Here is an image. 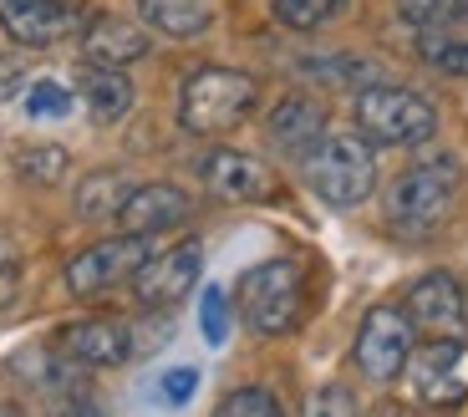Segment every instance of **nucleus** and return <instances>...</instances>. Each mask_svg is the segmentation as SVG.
I'll use <instances>...</instances> for the list:
<instances>
[{"label":"nucleus","mask_w":468,"mask_h":417,"mask_svg":"<svg viewBox=\"0 0 468 417\" xmlns=\"http://www.w3.org/2000/svg\"><path fill=\"white\" fill-rule=\"evenodd\" d=\"M138 11L164 36H199L209 31V16H214L209 0H138Z\"/></svg>","instance_id":"nucleus-19"},{"label":"nucleus","mask_w":468,"mask_h":417,"mask_svg":"<svg viewBox=\"0 0 468 417\" xmlns=\"http://www.w3.org/2000/svg\"><path fill=\"white\" fill-rule=\"evenodd\" d=\"M199 178L224 204H260V198L275 194V174H270L255 153H239V148H214L199 163Z\"/></svg>","instance_id":"nucleus-9"},{"label":"nucleus","mask_w":468,"mask_h":417,"mask_svg":"<svg viewBox=\"0 0 468 417\" xmlns=\"http://www.w3.org/2000/svg\"><path fill=\"white\" fill-rule=\"evenodd\" d=\"M77 417H102V412H97V407H77Z\"/></svg>","instance_id":"nucleus-30"},{"label":"nucleus","mask_w":468,"mask_h":417,"mask_svg":"<svg viewBox=\"0 0 468 417\" xmlns=\"http://www.w3.org/2000/svg\"><path fill=\"white\" fill-rule=\"evenodd\" d=\"M199 270H204V250H199L194 240H184L178 250H168V255H148V265L133 275V285H138V301L148 305V311L178 305L188 290L199 285Z\"/></svg>","instance_id":"nucleus-10"},{"label":"nucleus","mask_w":468,"mask_h":417,"mask_svg":"<svg viewBox=\"0 0 468 417\" xmlns=\"http://www.w3.org/2000/svg\"><path fill=\"white\" fill-rule=\"evenodd\" d=\"M321 133H326V117H321L316 102H305V97H285V102L270 112V138L291 153H305Z\"/></svg>","instance_id":"nucleus-16"},{"label":"nucleus","mask_w":468,"mask_h":417,"mask_svg":"<svg viewBox=\"0 0 468 417\" xmlns=\"http://www.w3.org/2000/svg\"><path fill=\"white\" fill-rule=\"evenodd\" d=\"M199 331H204V341H209V347H224V341H229V301H224L219 285H204Z\"/></svg>","instance_id":"nucleus-24"},{"label":"nucleus","mask_w":468,"mask_h":417,"mask_svg":"<svg viewBox=\"0 0 468 417\" xmlns=\"http://www.w3.org/2000/svg\"><path fill=\"white\" fill-rule=\"evenodd\" d=\"M301 417H356V402H351L346 387H316V392L305 397V412Z\"/></svg>","instance_id":"nucleus-26"},{"label":"nucleus","mask_w":468,"mask_h":417,"mask_svg":"<svg viewBox=\"0 0 468 417\" xmlns=\"http://www.w3.org/2000/svg\"><path fill=\"white\" fill-rule=\"evenodd\" d=\"M408 321L422 337H463V326H468L463 290H458V280L448 270H433V275H422L408 290Z\"/></svg>","instance_id":"nucleus-11"},{"label":"nucleus","mask_w":468,"mask_h":417,"mask_svg":"<svg viewBox=\"0 0 468 417\" xmlns=\"http://www.w3.org/2000/svg\"><path fill=\"white\" fill-rule=\"evenodd\" d=\"M412 357V321L398 311V305H377L367 311L362 331H356V367L372 377V382H392L402 377Z\"/></svg>","instance_id":"nucleus-8"},{"label":"nucleus","mask_w":468,"mask_h":417,"mask_svg":"<svg viewBox=\"0 0 468 417\" xmlns=\"http://www.w3.org/2000/svg\"><path fill=\"white\" fill-rule=\"evenodd\" d=\"M0 417H21V412H16V407H0Z\"/></svg>","instance_id":"nucleus-31"},{"label":"nucleus","mask_w":468,"mask_h":417,"mask_svg":"<svg viewBox=\"0 0 468 417\" xmlns=\"http://www.w3.org/2000/svg\"><path fill=\"white\" fill-rule=\"evenodd\" d=\"M422 51H428V61H433L438 71H448V77H468V41H422Z\"/></svg>","instance_id":"nucleus-27"},{"label":"nucleus","mask_w":468,"mask_h":417,"mask_svg":"<svg viewBox=\"0 0 468 417\" xmlns=\"http://www.w3.org/2000/svg\"><path fill=\"white\" fill-rule=\"evenodd\" d=\"M57 347L77 367H117V361L133 357L128 326H117V321H77L57 337Z\"/></svg>","instance_id":"nucleus-13"},{"label":"nucleus","mask_w":468,"mask_h":417,"mask_svg":"<svg viewBox=\"0 0 468 417\" xmlns=\"http://www.w3.org/2000/svg\"><path fill=\"white\" fill-rule=\"evenodd\" d=\"M260 102L255 77L234 67H199L194 77L184 81V97H178V117H184L188 133L199 138H214V133L239 128Z\"/></svg>","instance_id":"nucleus-2"},{"label":"nucleus","mask_w":468,"mask_h":417,"mask_svg":"<svg viewBox=\"0 0 468 417\" xmlns=\"http://www.w3.org/2000/svg\"><path fill=\"white\" fill-rule=\"evenodd\" d=\"M356 128L372 143H422L433 138L438 112L412 87H367L356 97Z\"/></svg>","instance_id":"nucleus-5"},{"label":"nucleus","mask_w":468,"mask_h":417,"mask_svg":"<svg viewBox=\"0 0 468 417\" xmlns=\"http://www.w3.org/2000/svg\"><path fill=\"white\" fill-rule=\"evenodd\" d=\"M0 26L16 47H57L82 26V11L67 5V0H21V5L0 11Z\"/></svg>","instance_id":"nucleus-12"},{"label":"nucleus","mask_w":468,"mask_h":417,"mask_svg":"<svg viewBox=\"0 0 468 417\" xmlns=\"http://www.w3.org/2000/svg\"><path fill=\"white\" fill-rule=\"evenodd\" d=\"M5 5H21V0H0V11H5Z\"/></svg>","instance_id":"nucleus-32"},{"label":"nucleus","mask_w":468,"mask_h":417,"mask_svg":"<svg viewBox=\"0 0 468 417\" xmlns=\"http://www.w3.org/2000/svg\"><path fill=\"white\" fill-rule=\"evenodd\" d=\"M16 168H21L26 184H57L67 174V148H57V143H31V148L16 153Z\"/></svg>","instance_id":"nucleus-20"},{"label":"nucleus","mask_w":468,"mask_h":417,"mask_svg":"<svg viewBox=\"0 0 468 417\" xmlns=\"http://www.w3.org/2000/svg\"><path fill=\"white\" fill-rule=\"evenodd\" d=\"M458 204V163L453 158H422L408 174H398V184L387 188V219L408 234H428L433 224H443Z\"/></svg>","instance_id":"nucleus-3"},{"label":"nucleus","mask_w":468,"mask_h":417,"mask_svg":"<svg viewBox=\"0 0 468 417\" xmlns=\"http://www.w3.org/2000/svg\"><path fill=\"white\" fill-rule=\"evenodd\" d=\"M398 16L418 31H438V26L468 16V0H398Z\"/></svg>","instance_id":"nucleus-22"},{"label":"nucleus","mask_w":468,"mask_h":417,"mask_svg":"<svg viewBox=\"0 0 468 417\" xmlns=\"http://www.w3.org/2000/svg\"><path fill=\"white\" fill-rule=\"evenodd\" d=\"M133 184L117 168H97V174L82 178V188H77V214L82 219H117L122 214V204H128Z\"/></svg>","instance_id":"nucleus-18"},{"label":"nucleus","mask_w":468,"mask_h":417,"mask_svg":"<svg viewBox=\"0 0 468 417\" xmlns=\"http://www.w3.org/2000/svg\"><path fill=\"white\" fill-rule=\"evenodd\" d=\"M341 5H346V0H275L270 11H275L281 26H291V31H316V26H326Z\"/></svg>","instance_id":"nucleus-21"},{"label":"nucleus","mask_w":468,"mask_h":417,"mask_svg":"<svg viewBox=\"0 0 468 417\" xmlns=\"http://www.w3.org/2000/svg\"><path fill=\"white\" fill-rule=\"evenodd\" d=\"M188 194L174 184H143L128 194V204H122V214H117V224L128 234H158V230H174V224L188 219Z\"/></svg>","instance_id":"nucleus-14"},{"label":"nucleus","mask_w":468,"mask_h":417,"mask_svg":"<svg viewBox=\"0 0 468 417\" xmlns=\"http://www.w3.org/2000/svg\"><path fill=\"white\" fill-rule=\"evenodd\" d=\"M148 265V234H122V240H102L67 265L71 295H102V290L133 280Z\"/></svg>","instance_id":"nucleus-7"},{"label":"nucleus","mask_w":468,"mask_h":417,"mask_svg":"<svg viewBox=\"0 0 468 417\" xmlns=\"http://www.w3.org/2000/svg\"><path fill=\"white\" fill-rule=\"evenodd\" d=\"M214 417H285V412H281V402H275L265 387H239V392L224 397Z\"/></svg>","instance_id":"nucleus-23"},{"label":"nucleus","mask_w":468,"mask_h":417,"mask_svg":"<svg viewBox=\"0 0 468 417\" xmlns=\"http://www.w3.org/2000/svg\"><path fill=\"white\" fill-rule=\"evenodd\" d=\"M301 174L326 204L356 208L377 188V158L367 148V138H356V133H321L301 153Z\"/></svg>","instance_id":"nucleus-1"},{"label":"nucleus","mask_w":468,"mask_h":417,"mask_svg":"<svg viewBox=\"0 0 468 417\" xmlns=\"http://www.w3.org/2000/svg\"><path fill=\"white\" fill-rule=\"evenodd\" d=\"M305 305V280L295 260H265V265L239 275V311H245L250 331L260 337H285L301 321Z\"/></svg>","instance_id":"nucleus-4"},{"label":"nucleus","mask_w":468,"mask_h":417,"mask_svg":"<svg viewBox=\"0 0 468 417\" xmlns=\"http://www.w3.org/2000/svg\"><path fill=\"white\" fill-rule=\"evenodd\" d=\"M194 387H199V371H194V367H174V371H164V382H158V402L184 407L188 397H194Z\"/></svg>","instance_id":"nucleus-28"},{"label":"nucleus","mask_w":468,"mask_h":417,"mask_svg":"<svg viewBox=\"0 0 468 417\" xmlns=\"http://www.w3.org/2000/svg\"><path fill=\"white\" fill-rule=\"evenodd\" d=\"M16 275V244L11 234H0V280H11Z\"/></svg>","instance_id":"nucleus-29"},{"label":"nucleus","mask_w":468,"mask_h":417,"mask_svg":"<svg viewBox=\"0 0 468 417\" xmlns=\"http://www.w3.org/2000/svg\"><path fill=\"white\" fill-rule=\"evenodd\" d=\"M26 112L31 117H67L71 112V92L61 81H31L26 87Z\"/></svg>","instance_id":"nucleus-25"},{"label":"nucleus","mask_w":468,"mask_h":417,"mask_svg":"<svg viewBox=\"0 0 468 417\" xmlns=\"http://www.w3.org/2000/svg\"><path fill=\"white\" fill-rule=\"evenodd\" d=\"M408 387L428 407H453L468 397V347L458 337H433L422 351L408 357Z\"/></svg>","instance_id":"nucleus-6"},{"label":"nucleus","mask_w":468,"mask_h":417,"mask_svg":"<svg viewBox=\"0 0 468 417\" xmlns=\"http://www.w3.org/2000/svg\"><path fill=\"white\" fill-rule=\"evenodd\" d=\"M82 51H87V61H92V67H128V61H138L143 51H148V36H143L138 26H128V21L102 16V21L87 26Z\"/></svg>","instance_id":"nucleus-15"},{"label":"nucleus","mask_w":468,"mask_h":417,"mask_svg":"<svg viewBox=\"0 0 468 417\" xmlns=\"http://www.w3.org/2000/svg\"><path fill=\"white\" fill-rule=\"evenodd\" d=\"M87 112H92V123H122L133 107V81L122 67H92L87 71Z\"/></svg>","instance_id":"nucleus-17"}]
</instances>
